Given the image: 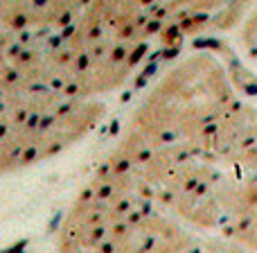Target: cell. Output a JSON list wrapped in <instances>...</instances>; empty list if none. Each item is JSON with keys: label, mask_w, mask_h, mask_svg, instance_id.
<instances>
[{"label": "cell", "mask_w": 257, "mask_h": 253, "mask_svg": "<svg viewBox=\"0 0 257 253\" xmlns=\"http://www.w3.org/2000/svg\"><path fill=\"white\" fill-rule=\"evenodd\" d=\"M2 86L77 99L120 88L151 41L221 27L223 7L133 2H2Z\"/></svg>", "instance_id": "cell-1"}, {"label": "cell", "mask_w": 257, "mask_h": 253, "mask_svg": "<svg viewBox=\"0 0 257 253\" xmlns=\"http://www.w3.org/2000/svg\"><path fill=\"white\" fill-rule=\"evenodd\" d=\"M106 106L61 93L2 86V172L30 167L81 140L99 124Z\"/></svg>", "instance_id": "cell-2"}]
</instances>
